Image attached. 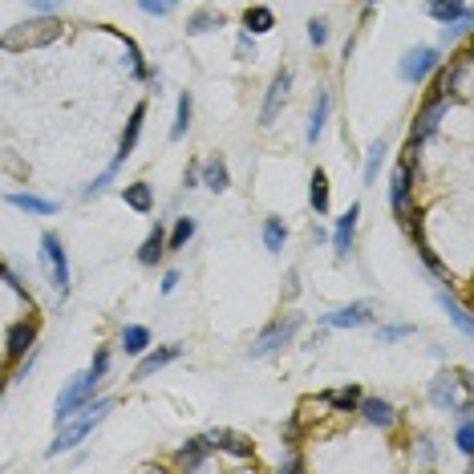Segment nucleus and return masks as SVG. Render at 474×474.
<instances>
[{
	"instance_id": "36",
	"label": "nucleus",
	"mask_w": 474,
	"mask_h": 474,
	"mask_svg": "<svg viewBox=\"0 0 474 474\" xmlns=\"http://www.w3.org/2000/svg\"><path fill=\"white\" fill-rule=\"evenodd\" d=\"M150 349V329L146 324H122V353L126 357H138V353Z\"/></svg>"
},
{
	"instance_id": "41",
	"label": "nucleus",
	"mask_w": 474,
	"mask_h": 474,
	"mask_svg": "<svg viewBox=\"0 0 474 474\" xmlns=\"http://www.w3.org/2000/svg\"><path fill=\"white\" fill-rule=\"evenodd\" d=\"M410 446H413V454H418L421 467H434V462H438V446H434V438H430V434H418Z\"/></svg>"
},
{
	"instance_id": "1",
	"label": "nucleus",
	"mask_w": 474,
	"mask_h": 474,
	"mask_svg": "<svg viewBox=\"0 0 474 474\" xmlns=\"http://www.w3.org/2000/svg\"><path fill=\"white\" fill-rule=\"evenodd\" d=\"M114 410V398H90L82 410H73L65 421H57V438L45 446V459H57V454H65V450H73V446H82L85 438L93 434V430L106 421V413Z\"/></svg>"
},
{
	"instance_id": "11",
	"label": "nucleus",
	"mask_w": 474,
	"mask_h": 474,
	"mask_svg": "<svg viewBox=\"0 0 474 474\" xmlns=\"http://www.w3.org/2000/svg\"><path fill=\"white\" fill-rule=\"evenodd\" d=\"M37 337H41V316L37 313L21 316V321L8 324V333H5V357L21 361L29 349H37Z\"/></svg>"
},
{
	"instance_id": "45",
	"label": "nucleus",
	"mask_w": 474,
	"mask_h": 474,
	"mask_svg": "<svg viewBox=\"0 0 474 474\" xmlns=\"http://www.w3.org/2000/svg\"><path fill=\"white\" fill-rule=\"evenodd\" d=\"M300 434H305V418H300V413H292V418L284 421V430H280L284 446H300Z\"/></svg>"
},
{
	"instance_id": "42",
	"label": "nucleus",
	"mask_w": 474,
	"mask_h": 474,
	"mask_svg": "<svg viewBox=\"0 0 474 474\" xmlns=\"http://www.w3.org/2000/svg\"><path fill=\"white\" fill-rule=\"evenodd\" d=\"M0 280H5V284H8V288H13V292H16V296H21V300H24V305H29V308H33V292H29V284H24V280H21V276H16L13 268H8V264H0Z\"/></svg>"
},
{
	"instance_id": "26",
	"label": "nucleus",
	"mask_w": 474,
	"mask_h": 474,
	"mask_svg": "<svg viewBox=\"0 0 474 474\" xmlns=\"http://www.w3.org/2000/svg\"><path fill=\"white\" fill-rule=\"evenodd\" d=\"M308 207H313L316 215H329L333 207V187H329V170L316 167L313 179H308Z\"/></svg>"
},
{
	"instance_id": "51",
	"label": "nucleus",
	"mask_w": 474,
	"mask_h": 474,
	"mask_svg": "<svg viewBox=\"0 0 474 474\" xmlns=\"http://www.w3.org/2000/svg\"><path fill=\"white\" fill-rule=\"evenodd\" d=\"M175 288H179V272H167V276H162V284H159V292H162V296H170Z\"/></svg>"
},
{
	"instance_id": "48",
	"label": "nucleus",
	"mask_w": 474,
	"mask_h": 474,
	"mask_svg": "<svg viewBox=\"0 0 474 474\" xmlns=\"http://www.w3.org/2000/svg\"><path fill=\"white\" fill-rule=\"evenodd\" d=\"M296 296H300V268H288L284 272V305H292Z\"/></svg>"
},
{
	"instance_id": "34",
	"label": "nucleus",
	"mask_w": 474,
	"mask_h": 474,
	"mask_svg": "<svg viewBox=\"0 0 474 474\" xmlns=\"http://www.w3.org/2000/svg\"><path fill=\"white\" fill-rule=\"evenodd\" d=\"M195 231H199V223H195L191 215H183V219H175V227L167 231V252H183V247L195 239Z\"/></svg>"
},
{
	"instance_id": "2",
	"label": "nucleus",
	"mask_w": 474,
	"mask_h": 474,
	"mask_svg": "<svg viewBox=\"0 0 474 474\" xmlns=\"http://www.w3.org/2000/svg\"><path fill=\"white\" fill-rule=\"evenodd\" d=\"M110 373V349H98L93 353V365L85 369V373H77V377H69L65 382V390L57 393V406H53V421H65L73 410H82L85 401L98 393V385H102V377Z\"/></svg>"
},
{
	"instance_id": "24",
	"label": "nucleus",
	"mask_w": 474,
	"mask_h": 474,
	"mask_svg": "<svg viewBox=\"0 0 474 474\" xmlns=\"http://www.w3.org/2000/svg\"><path fill=\"white\" fill-rule=\"evenodd\" d=\"M223 24H227V16H223L219 8L203 5V8H195V13L187 16V37H203V33H219Z\"/></svg>"
},
{
	"instance_id": "23",
	"label": "nucleus",
	"mask_w": 474,
	"mask_h": 474,
	"mask_svg": "<svg viewBox=\"0 0 474 474\" xmlns=\"http://www.w3.org/2000/svg\"><path fill=\"white\" fill-rule=\"evenodd\" d=\"M142 122H146V102H138V106L131 110V118H126V131H122V142H118V154H114V159L131 162L138 138H142Z\"/></svg>"
},
{
	"instance_id": "47",
	"label": "nucleus",
	"mask_w": 474,
	"mask_h": 474,
	"mask_svg": "<svg viewBox=\"0 0 474 474\" xmlns=\"http://www.w3.org/2000/svg\"><path fill=\"white\" fill-rule=\"evenodd\" d=\"M138 8H142L146 16H170L179 8V0H138Z\"/></svg>"
},
{
	"instance_id": "50",
	"label": "nucleus",
	"mask_w": 474,
	"mask_h": 474,
	"mask_svg": "<svg viewBox=\"0 0 474 474\" xmlns=\"http://www.w3.org/2000/svg\"><path fill=\"white\" fill-rule=\"evenodd\" d=\"M195 187H199V162H191L183 170V191H195Z\"/></svg>"
},
{
	"instance_id": "38",
	"label": "nucleus",
	"mask_w": 474,
	"mask_h": 474,
	"mask_svg": "<svg viewBox=\"0 0 474 474\" xmlns=\"http://www.w3.org/2000/svg\"><path fill=\"white\" fill-rule=\"evenodd\" d=\"M260 236H264V247H268L272 256H280L284 244H288V227H284V219H276V215H272V219H264Z\"/></svg>"
},
{
	"instance_id": "25",
	"label": "nucleus",
	"mask_w": 474,
	"mask_h": 474,
	"mask_svg": "<svg viewBox=\"0 0 474 474\" xmlns=\"http://www.w3.org/2000/svg\"><path fill=\"white\" fill-rule=\"evenodd\" d=\"M438 305L446 308V316H450V321H454V329H459L462 337H474V321H470V308L462 305V300L454 296L450 288H442V292H438Z\"/></svg>"
},
{
	"instance_id": "28",
	"label": "nucleus",
	"mask_w": 474,
	"mask_h": 474,
	"mask_svg": "<svg viewBox=\"0 0 474 474\" xmlns=\"http://www.w3.org/2000/svg\"><path fill=\"white\" fill-rule=\"evenodd\" d=\"M413 244H418V260L426 264V272L434 276V280H442V284H450V268H446L442 264V256L434 252V247H430V239H426V231H418V236H413Z\"/></svg>"
},
{
	"instance_id": "9",
	"label": "nucleus",
	"mask_w": 474,
	"mask_h": 474,
	"mask_svg": "<svg viewBox=\"0 0 474 474\" xmlns=\"http://www.w3.org/2000/svg\"><path fill=\"white\" fill-rule=\"evenodd\" d=\"M438 65H442V49L438 45H413L410 53L398 62V77L406 85H421Z\"/></svg>"
},
{
	"instance_id": "7",
	"label": "nucleus",
	"mask_w": 474,
	"mask_h": 474,
	"mask_svg": "<svg viewBox=\"0 0 474 474\" xmlns=\"http://www.w3.org/2000/svg\"><path fill=\"white\" fill-rule=\"evenodd\" d=\"M41 264H45V276L49 284H53L57 300L69 296V256H65V244L57 231H45L41 236Z\"/></svg>"
},
{
	"instance_id": "19",
	"label": "nucleus",
	"mask_w": 474,
	"mask_h": 474,
	"mask_svg": "<svg viewBox=\"0 0 474 474\" xmlns=\"http://www.w3.org/2000/svg\"><path fill=\"white\" fill-rule=\"evenodd\" d=\"M5 203L16 207V211H24V215H37V219L62 211V203H57V199H45V195H33V191H8Z\"/></svg>"
},
{
	"instance_id": "4",
	"label": "nucleus",
	"mask_w": 474,
	"mask_h": 474,
	"mask_svg": "<svg viewBox=\"0 0 474 474\" xmlns=\"http://www.w3.org/2000/svg\"><path fill=\"white\" fill-rule=\"evenodd\" d=\"M430 406L442 410V413H459L474 406V382H470V369H442V373L430 382L426 390Z\"/></svg>"
},
{
	"instance_id": "14",
	"label": "nucleus",
	"mask_w": 474,
	"mask_h": 474,
	"mask_svg": "<svg viewBox=\"0 0 474 474\" xmlns=\"http://www.w3.org/2000/svg\"><path fill=\"white\" fill-rule=\"evenodd\" d=\"M207 442L215 446V454H231V459H244V462H256V442L247 434H239V430H207Z\"/></svg>"
},
{
	"instance_id": "3",
	"label": "nucleus",
	"mask_w": 474,
	"mask_h": 474,
	"mask_svg": "<svg viewBox=\"0 0 474 474\" xmlns=\"http://www.w3.org/2000/svg\"><path fill=\"white\" fill-rule=\"evenodd\" d=\"M65 37V24L57 16H29V21L13 24V29L0 37V49L8 53H29V49H49Z\"/></svg>"
},
{
	"instance_id": "21",
	"label": "nucleus",
	"mask_w": 474,
	"mask_h": 474,
	"mask_svg": "<svg viewBox=\"0 0 474 474\" xmlns=\"http://www.w3.org/2000/svg\"><path fill=\"white\" fill-rule=\"evenodd\" d=\"M199 187H207V191L223 195L231 187V170L227 162H223V154H211L207 162H199Z\"/></svg>"
},
{
	"instance_id": "29",
	"label": "nucleus",
	"mask_w": 474,
	"mask_h": 474,
	"mask_svg": "<svg viewBox=\"0 0 474 474\" xmlns=\"http://www.w3.org/2000/svg\"><path fill=\"white\" fill-rule=\"evenodd\" d=\"M244 33H252V37H264V33H272L276 29V13L268 5H252V8H244Z\"/></svg>"
},
{
	"instance_id": "12",
	"label": "nucleus",
	"mask_w": 474,
	"mask_h": 474,
	"mask_svg": "<svg viewBox=\"0 0 474 474\" xmlns=\"http://www.w3.org/2000/svg\"><path fill=\"white\" fill-rule=\"evenodd\" d=\"M179 357H183V344H162V349H146V353H138V365H134L131 382H134V385L150 382L154 373H162L167 365H175Z\"/></svg>"
},
{
	"instance_id": "53",
	"label": "nucleus",
	"mask_w": 474,
	"mask_h": 474,
	"mask_svg": "<svg viewBox=\"0 0 474 474\" xmlns=\"http://www.w3.org/2000/svg\"><path fill=\"white\" fill-rule=\"evenodd\" d=\"M373 8H377V0H365V13H373Z\"/></svg>"
},
{
	"instance_id": "8",
	"label": "nucleus",
	"mask_w": 474,
	"mask_h": 474,
	"mask_svg": "<svg viewBox=\"0 0 474 474\" xmlns=\"http://www.w3.org/2000/svg\"><path fill=\"white\" fill-rule=\"evenodd\" d=\"M413 175H418V154L410 150L390 175V211L398 215V219H406L413 211Z\"/></svg>"
},
{
	"instance_id": "40",
	"label": "nucleus",
	"mask_w": 474,
	"mask_h": 474,
	"mask_svg": "<svg viewBox=\"0 0 474 474\" xmlns=\"http://www.w3.org/2000/svg\"><path fill=\"white\" fill-rule=\"evenodd\" d=\"M470 29H474V13H462L459 21H450V24H442V45H454V41H462V37H470Z\"/></svg>"
},
{
	"instance_id": "30",
	"label": "nucleus",
	"mask_w": 474,
	"mask_h": 474,
	"mask_svg": "<svg viewBox=\"0 0 474 474\" xmlns=\"http://www.w3.org/2000/svg\"><path fill=\"white\" fill-rule=\"evenodd\" d=\"M462 13H470L467 0H426V16L434 24H450V21H459Z\"/></svg>"
},
{
	"instance_id": "52",
	"label": "nucleus",
	"mask_w": 474,
	"mask_h": 474,
	"mask_svg": "<svg viewBox=\"0 0 474 474\" xmlns=\"http://www.w3.org/2000/svg\"><path fill=\"white\" fill-rule=\"evenodd\" d=\"M247 53L256 57V45H252V33H244V37H239V57H247Z\"/></svg>"
},
{
	"instance_id": "46",
	"label": "nucleus",
	"mask_w": 474,
	"mask_h": 474,
	"mask_svg": "<svg viewBox=\"0 0 474 474\" xmlns=\"http://www.w3.org/2000/svg\"><path fill=\"white\" fill-rule=\"evenodd\" d=\"M308 41H313L316 49L329 45V21H324V16H313V21H308Z\"/></svg>"
},
{
	"instance_id": "37",
	"label": "nucleus",
	"mask_w": 474,
	"mask_h": 474,
	"mask_svg": "<svg viewBox=\"0 0 474 474\" xmlns=\"http://www.w3.org/2000/svg\"><path fill=\"white\" fill-rule=\"evenodd\" d=\"M122 167H126V162H122V159H114V162H110V167H106V170H102V175H93V179H90V183H85V187H82V199H98V195H102V191H106V187H110V183H114V175H118V170H122Z\"/></svg>"
},
{
	"instance_id": "5",
	"label": "nucleus",
	"mask_w": 474,
	"mask_h": 474,
	"mask_svg": "<svg viewBox=\"0 0 474 474\" xmlns=\"http://www.w3.org/2000/svg\"><path fill=\"white\" fill-rule=\"evenodd\" d=\"M450 106H454V102L446 98V93H438V90H430V93H426V102H421V110L413 114V126H410V138H406L410 150L426 146L430 138L442 131V118H446V110H450Z\"/></svg>"
},
{
	"instance_id": "20",
	"label": "nucleus",
	"mask_w": 474,
	"mask_h": 474,
	"mask_svg": "<svg viewBox=\"0 0 474 474\" xmlns=\"http://www.w3.org/2000/svg\"><path fill=\"white\" fill-rule=\"evenodd\" d=\"M329 114H333V93H329V85H316V102H313V114H308V146H316L321 142V134H324V126H329Z\"/></svg>"
},
{
	"instance_id": "39",
	"label": "nucleus",
	"mask_w": 474,
	"mask_h": 474,
	"mask_svg": "<svg viewBox=\"0 0 474 474\" xmlns=\"http://www.w3.org/2000/svg\"><path fill=\"white\" fill-rule=\"evenodd\" d=\"M385 154H390V146H385V138H377V142L369 146V154H365V183H369V187H373V183H377V175H382Z\"/></svg>"
},
{
	"instance_id": "16",
	"label": "nucleus",
	"mask_w": 474,
	"mask_h": 474,
	"mask_svg": "<svg viewBox=\"0 0 474 474\" xmlns=\"http://www.w3.org/2000/svg\"><path fill=\"white\" fill-rule=\"evenodd\" d=\"M357 413H361V421L365 426H373V430H398V421H401V413L393 401H385V398H361L357 401Z\"/></svg>"
},
{
	"instance_id": "13",
	"label": "nucleus",
	"mask_w": 474,
	"mask_h": 474,
	"mask_svg": "<svg viewBox=\"0 0 474 474\" xmlns=\"http://www.w3.org/2000/svg\"><path fill=\"white\" fill-rule=\"evenodd\" d=\"M288 93H292V69H276L272 82H268V93H264V106H260V126L264 131L276 126V118H280Z\"/></svg>"
},
{
	"instance_id": "27",
	"label": "nucleus",
	"mask_w": 474,
	"mask_h": 474,
	"mask_svg": "<svg viewBox=\"0 0 474 474\" xmlns=\"http://www.w3.org/2000/svg\"><path fill=\"white\" fill-rule=\"evenodd\" d=\"M102 29H106V33H114V37L122 41L126 62H131V77H134V82H150V65H146L142 49H138V41L131 37V33H118V29H110V24H102Z\"/></svg>"
},
{
	"instance_id": "22",
	"label": "nucleus",
	"mask_w": 474,
	"mask_h": 474,
	"mask_svg": "<svg viewBox=\"0 0 474 474\" xmlns=\"http://www.w3.org/2000/svg\"><path fill=\"white\" fill-rule=\"evenodd\" d=\"M162 260H167V227L154 223L150 236H146L142 247H138V264H142V268H159Z\"/></svg>"
},
{
	"instance_id": "15",
	"label": "nucleus",
	"mask_w": 474,
	"mask_h": 474,
	"mask_svg": "<svg viewBox=\"0 0 474 474\" xmlns=\"http://www.w3.org/2000/svg\"><path fill=\"white\" fill-rule=\"evenodd\" d=\"M365 324H373V305L369 300H353V305L321 316V329H365Z\"/></svg>"
},
{
	"instance_id": "32",
	"label": "nucleus",
	"mask_w": 474,
	"mask_h": 474,
	"mask_svg": "<svg viewBox=\"0 0 474 474\" xmlns=\"http://www.w3.org/2000/svg\"><path fill=\"white\" fill-rule=\"evenodd\" d=\"M122 203L131 207V211H138V215H150V211H154V187H150V183H131V187H122Z\"/></svg>"
},
{
	"instance_id": "44",
	"label": "nucleus",
	"mask_w": 474,
	"mask_h": 474,
	"mask_svg": "<svg viewBox=\"0 0 474 474\" xmlns=\"http://www.w3.org/2000/svg\"><path fill=\"white\" fill-rule=\"evenodd\" d=\"M280 474H300L305 470V454H300V446H284V459H280V467H276Z\"/></svg>"
},
{
	"instance_id": "18",
	"label": "nucleus",
	"mask_w": 474,
	"mask_h": 474,
	"mask_svg": "<svg viewBox=\"0 0 474 474\" xmlns=\"http://www.w3.org/2000/svg\"><path fill=\"white\" fill-rule=\"evenodd\" d=\"M357 219H361V203H349V211L341 215V219H337V231H333V252H337V260H349V256H353Z\"/></svg>"
},
{
	"instance_id": "35",
	"label": "nucleus",
	"mask_w": 474,
	"mask_h": 474,
	"mask_svg": "<svg viewBox=\"0 0 474 474\" xmlns=\"http://www.w3.org/2000/svg\"><path fill=\"white\" fill-rule=\"evenodd\" d=\"M459 430H454V446H459L467 459H474V406L470 410H459Z\"/></svg>"
},
{
	"instance_id": "49",
	"label": "nucleus",
	"mask_w": 474,
	"mask_h": 474,
	"mask_svg": "<svg viewBox=\"0 0 474 474\" xmlns=\"http://www.w3.org/2000/svg\"><path fill=\"white\" fill-rule=\"evenodd\" d=\"M62 5H65V0H29V8H33L37 16H53Z\"/></svg>"
},
{
	"instance_id": "33",
	"label": "nucleus",
	"mask_w": 474,
	"mask_h": 474,
	"mask_svg": "<svg viewBox=\"0 0 474 474\" xmlns=\"http://www.w3.org/2000/svg\"><path fill=\"white\" fill-rule=\"evenodd\" d=\"M321 401H324V406H333L337 413H357L361 390H357V385H341V390H329V393H321Z\"/></svg>"
},
{
	"instance_id": "31",
	"label": "nucleus",
	"mask_w": 474,
	"mask_h": 474,
	"mask_svg": "<svg viewBox=\"0 0 474 474\" xmlns=\"http://www.w3.org/2000/svg\"><path fill=\"white\" fill-rule=\"evenodd\" d=\"M191 114H195V102L191 90L179 93V106H175V122H170V142H183L187 131H191Z\"/></svg>"
},
{
	"instance_id": "17",
	"label": "nucleus",
	"mask_w": 474,
	"mask_h": 474,
	"mask_svg": "<svg viewBox=\"0 0 474 474\" xmlns=\"http://www.w3.org/2000/svg\"><path fill=\"white\" fill-rule=\"evenodd\" d=\"M211 454H215V446L207 442V434H199V438H187V442L175 450L170 467H175V470H203L207 462H211Z\"/></svg>"
},
{
	"instance_id": "43",
	"label": "nucleus",
	"mask_w": 474,
	"mask_h": 474,
	"mask_svg": "<svg viewBox=\"0 0 474 474\" xmlns=\"http://www.w3.org/2000/svg\"><path fill=\"white\" fill-rule=\"evenodd\" d=\"M413 324H382V329H377V341L382 344H398V341H406V337H413Z\"/></svg>"
},
{
	"instance_id": "6",
	"label": "nucleus",
	"mask_w": 474,
	"mask_h": 474,
	"mask_svg": "<svg viewBox=\"0 0 474 474\" xmlns=\"http://www.w3.org/2000/svg\"><path fill=\"white\" fill-rule=\"evenodd\" d=\"M300 324H305V316H300V313H284V316H276L268 329H264L260 337L252 341L247 357H252V361H264V357H272V353H280L284 344H288V341L300 333Z\"/></svg>"
},
{
	"instance_id": "10",
	"label": "nucleus",
	"mask_w": 474,
	"mask_h": 474,
	"mask_svg": "<svg viewBox=\"0 0 474 474\" xmlns=\"http://www.w3.org/2000/svg\"><path fill=\"white\" fill-rule=\"evenodd\" d=\"M446 93H450V102H470V69H474V53L467 45L459 49L454 57H446Z\"/></svg>"
}]
</instances>
